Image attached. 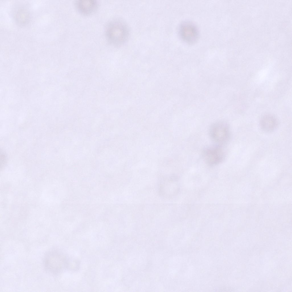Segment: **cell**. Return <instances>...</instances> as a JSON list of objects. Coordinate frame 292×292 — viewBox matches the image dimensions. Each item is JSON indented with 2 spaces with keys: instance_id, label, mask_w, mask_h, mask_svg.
I'll return each instance as SVG.
<instances>
[{
  "instance_id": "52a82bcc",
  "label": "cell",
  "mask_w": 292,
  "mask_h": 292,
  "mask_svg": "<svg viewBox=\"0 0 292 292\" xmlns=\"http://www.w3.org/2000/svg\"><path fill=\"white\" fill-rule=\"evenodd\" d=\"M13 14L15 21L19 25H26L30 21V12L27 7L24 5L17 7L13 11Z\"/></svg>"
},
{
  "instance_id": "ba28073f",
  "label": "cell",
  "mask_w": 292,
  "mask_h": 292,
  "mask_svg": "<svg viewBox=\"0 0 292 292\" xmlns=\"http://www.w3.org/2000/svg\"><path fill=\"white\" fill-rule=\"evenodd\" d=\"M278 121L276 117L270 114H266L261 118L259 125L262 130L270 132L275 130L278 125Z\"/></svg>"
},
{
  "instance_id": "8992f818",
  "label": "cell",
  "mask_w": 292,
  "mask_h": 292,
  "mask_svg": "<svg viewBox=\"0 0 292 292\" xmlns=\"http://www.w3.org/2000/svg\"><path fill=\"white\" fill-rule=\"evenodd\" d=\"M75 5L79 13L84 15L93 13L98 7V2L96 0H78L75 1Z\"/></svg>"
},
{
  "instance_id": "3957f363",
  "label": "cell",
  "mask_w": 292,
  "mask_h": 292,
  "mask_svg": "<svg viewBox=\"0 0 292 292\" xmlns=\"http://www.w3.org/2000/svg\"><path fill=\"white\" fill-rule=\"evenodd\" d=\"M209 133L214 141L222 145L229 141L230 136L228 125L223 121H218L212 124L209 128Z\"/></svg>"
},
{
  "instance_id": "5b68a950",
  "label": "cell",
  "mask_w": 292,
  "mask_h": 292,
  "mask_svg": "<svg viewBox=\"0 0 292 292\" xmlns=\"http://www.w3.org/2000/svg\"><path fill=\"white\" fill-rule=\"evenodd\" d=\"M179 36L185 42L192 43L196 41L199 32L196 26L191 22L185 21L180 25L179 29Z\"/></svg>"
},
{
  "instance_id": "277c9868",
  "label": "cell",
  "mask_w": 292,
  "mask_h": 292,
  "mask_svg": "<svg viewBox=\"0 0 292 292\" xmlns=\"http://www.w3.org/2000/svg\"><path fill=\"white\" fill-rule=\"evenodd\" d=\"M203 155L206 164L213 166L223 161L226 153L222 145L218 144L206 148L203 151Z\"/></svg>"
},
{
  "instance_id": "6da1fadb",
  "label": "cell",
  "mask_w": 292,
  "mask_h": 292,
  "mask_svg": "<svg viewBox=\"0 0 292 292\" xmlns=\"http://www.w3.org/2000/svg\"><path fill=\"white\" fill-rule=\"evenodd\" d=\"M106 39L112 45H121L127 40L129 35L128 27L122 20L113 19L107 23L105 28Z\"/></svg>"
},
{
  "instance_id": "7a4b0ae2",
  "label": "cell",
  "mask_w": 292,
  "mask_h": 292,
  "mask_svg": "<svg viewBox=\"0 0 292 292\" xmlns=\"http://www.w3.org/2000/svg\"><path fill=\"white\" fill-rule=\"evenodd\" d=\"M43 266L49 273L57 274L66 269L68 265L66 256L60 251L51 250L47 252L43 259Z\"/></svg>"
}]
</instances>
